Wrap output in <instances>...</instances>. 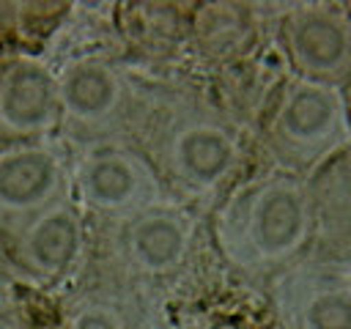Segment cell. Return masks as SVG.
<instances>
[{"label": "cell", "mask_w": 351, "mask_h": 329, "mask_svg": "<svg viewBox=\"0 0 351 329\" xmlns=\"http://www.w3.org/2000/svg\"><path fill=\"white\" fill-rule=\"evenodd\" d=\"M77 192L90 208L104 214L145 211L156 195V178L137 154L104 145L80 162Z\"/></svg>", "instance_id": "cell-5"}, {"label": "cell", "mask_w": 351, "mask_h": 329, "mask_svg": "<svg viewBox=\"0 0 351 329\" xmlns=\"http://www.w3.org/2000/svg\"><path fill=\"white\" fill-rule=\"evenodd\" d=\"M189 222L184 214L170 208L137 211L126 228V252L134 269L145 274H167L186 258Z\"/></svg>", "instance_id": "cell-10"}, {"label": "cell", "mask_w": 351, "mask_h": 329, "mask_svg": "<svg viewBox=\"0 0 351 329\" xmlns=\"http://www.w3.org/2000/svg\"><path fill=\"white\" fill-rule=\"evenodd\" d=\"M343 132V99L337 88L296 80L285 88L271 121L274 145L293 159H310L337 143Z\"/></svg>", "instance_id": "cell-4"}, {"label": "cell", "mask_w": 351, "mask_h": 329, "mask_svg": "<svg viewBox=\"0 0 351 329\" xmlns=\"http://www.w3.org/2000/svg\"><path fill=\"white\" fill-rule=\"evenodd\" d=\"M82 241L85 228L80 211L69 200H58L14 236V258L27 274L55 280L77 263Z\"/></svg>", "instance_id": "cell-8"}, {"label": "cell", "mask_w": 351, "mask_h": 329, "mask_svg": "<svg viewBox=\"0 0 351 329\" xmlns=\"http://www.w3.org/2000/svg\"><path fill=\"white\" fill-rule=\"evenodd\" d=\"M69 329H123V321L107 304H85L71 315Z\"/></svg>", "instance_id": "cell-12"}, {"label": "cell", "mask_w": 351, "mask_h": 329, "mask_svg": "<svg viewBox=\"0 0 351 329\" xmlns=\"http://www.w3.org/2000/svg\"><path fill=\"white\" fill-rule=\"evenodd\" d=\"M0 30H3V5H0Z\"/></svg>", "instance_id": "cell-13"}, {"label": "cell", "mask_w": 351, "mask_h": 329, "mask_svg": "<svg viewBox=\"0 0 351 329\" xmlns=\"http://www.w3.org/2000/svg\"><path fill=\"white\" fill-rule=\"evenodd\" d=\"M310 233V200L299 181L269 178L252 186L228 219V241L241 249L247 263H280L291 258Z\"/></svg>", "instance_id": "cell-1"}, {"label": "cell", "mask_w": 351, "mask_h": 329, "mask_svg": "<svg viewBox=\"0 0 351 329\" xmlns=\"http://www.w3.org/2000/svg\"><path fill=\"white\" fill-rule=\"evenodd\" d=\"M348 14H351V5H348Z\"/></svg>", "instance_id": "cell-14"}, {"label": "cell", "mask_w": 351, "mask_h": 329, "mask_svg": "<svg viewBox=\"0 0 351 329\" xmlns=\"http://www.w3.org/2000/svg\"><path fill=\"white\" fill-rule=\"evenodd\" d=\"M60 123L69 129H96L107 123L123 101V80L104 58H77L58 74Z\"/></svg>", "instance_id": "cell-9"}, {"label": "cell", "mask_w": 351, "mask_h": 329, "mask_svg": "<svg viewBox=\"0 0 351 329\" xmlns=\"http://www.w3.org/2000/svg\"><path fill=\"white\" fill-rule=\"evenodd\" d=\"M66 170L41 143H16L0 151V230L19 233L44 208L63 200Z\"/></svg>", "instance_id": "cell-2"}, {"label": "cell", "mask_w": 351, "mask_h": 329, "mask_svg": "<svg viewBox=\"0 0 351 329\" xmlns=\"http://www.w3.org/2000/svg\"><path fill=\"white\" fill-rule=\"evenodd\" d=\"M55 126H60L58 74L33 58L0 63V140L36 143Z\"/></svg>", "instance_id": "cell-3"}, {"label": "cell", "mask_w": 351, "mask_h": 329, "mask_svg": "<svg viewBox=\"0 0 351 329\" xmlns=\"http://www.w3.org/2000/svg\"><path fill=\"white\" fill-rule=\"evenodd\" d=\"M165 159L178 184L206 192L230 175L239 159V145L233 132H228L219 121L186 115L170 129Z\"/></svg>", "instance_id": "cell-6"}, {"label": "cell", "mask_w": 351, "mask_h": 329, "mask_svg": "<svg viewBox=\"0 0 351 329\" xmlns=\"http://www.w3.org/2000/svg\"><path fill=\"white\" fill-rule=\"evenodd\" d=\"M285 49L304 80H335L351 66V27L335 8L304 5L285 22Z\"/></svg>", "instance_id": "cell-7"}, {"label": "cell", "mask_w": 351, "mask_h": 329, "mask_svg": "<svg viewBox=\"0 0 351 329\" xmlns=\"http://www.w3.org/2000/svg\"><path fill=\"white\" fill-rule=\"evenodd\" d=\"M302 329H351V288L315 291L302 307Z\"/></svg>", "instance_id": "cell-11"}]
</instances>
